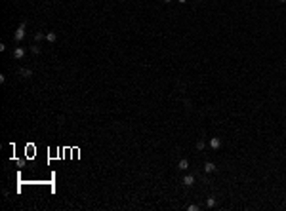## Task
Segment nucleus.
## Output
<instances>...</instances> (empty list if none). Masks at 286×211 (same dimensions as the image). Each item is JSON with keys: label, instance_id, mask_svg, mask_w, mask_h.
<instances>
[{"label": "nucleus", "instance_id": "nucleus-7", "mask_svg": "<svg viewBox=\"0 0 286 211\" xmlns=\"http://www.w3.org/2000/svg\"><path fill=\"white\" fill-rule=\"evenodd\" d=\"M46 40H48V42H55V40H57V34H55L54 31L46 32Z\"/></svg>", "mask_w": 286, "mask_h": 211}, {"label": "nucleus", "instance_id": "nucleus-11", "mask_svg": "<svg viewBox=\"0 0 286 211\" xmlns=\"http://www.w3.org/2000/svg\"><path fill=\"white\" fill-rule=\"evenodd\" d=\"M187 209H189V211H199L200 207H199V205H196V204H191V205H189Z\"/></svg>", "mask_w": 286, "mask_h": 211}, {"label": "nucleus", "instance_id": "nucleus-4", "mask_svg": "<svg viewBox=\"0 0 286 211\" xmlns=\"http://www.w3.org/2000/svg\"><path fill=\"white\" fill-rule=\"evenodd\" d=\"M204 171H206V173H214L216 171V164H214V162H206V164H204Z\"/></svg>", "mask_w": 286, "mask_h": 211}, {"label": "nucleus", "instance_id": "nucleus-3", "mask_svg": "<svg viewBox=\"0 0 286 211\" xmlns=\"http://www.w3.org/2000/svg\"><path fill=\"white\" fill-rule=\"evenodd\" d=\"M14 57H15V59L25 57V48H15V50H14Z\"/></svg>", "mask_w": 286, "mask_h": 211}, {"label": "nucleus", "instance_id": "nucleus-13", "mask_svg": "<svg viewBox=\"0 0 286 211\" xmlns=\"http://www.w3.org/2000/svg\"><path fill=\"white\" fill-rule=\"evenodd\" d=\"M31 51H33V53H40V48L38 46H33V48H31Z\"/></svg>", "mask_w": 286, "mask_h": 211}, {"label": "nucleus", "instance_id": "nucleus-8", "mask_svg": "<svg viewBox=\"0 0 286 211\" xmlns=\"http://www.w3.org/2000/svg\"><path fill=\"white\" fill-rule=\"evenodd\" d=\"M19 74H23L25 78H29V76H33V71H31V68H19Z\"/></svg>", "mask_w": 286, "mask_h": 211}, {"label": "nucleus", "instance_id": "nucleus-6", "mask_svg": "<svg viewBox=\"0 0 286 211\" xmlns=\"http://www.w3.org/2000/svg\"><path fill=\"white\" fill-rule=\"evenodd\" d=\"M178 168L181 169V171H185V169L189 168V160H185V158H181V160L178 162Z\"/></svg>", "mask_w": 286, "mask_h": 211}, {"label": "nucleus", "instance_id": "nucleus-12", "mask_svg": "<svg viewBox=\"0 0 286 211\" xmlns=\"http://www.w3.org/2000/svg\"><path fill=\"white\" fill-rule=\"evenodd\" d=\"M196 148H199V150H202V148H204V141H196Z\"/></svg>", "mask_w": 286, "mask_h": 211}, {"label": "nucleus", "instance_id": "nucleus-10", "mask_svg": "<svg viewBox=\"0 0 286 211\" xmlns=\"http://www.w3.org/2000/svg\"><path fill=\"white\" fill-rule=\"evenodd\" d=\"M42 38H46V36H44L42 32H36V34H34V40H36V42H40Z\"/></svg>", "mask_w": 286, "mask_h": 211}, {"label": "nucleus", "instance_id": "nucleus-15", "mask_svg": "<svg viewBox=\"0 0 286 211\" xmlns=\"http://www.w3.org/2000/svg\"><path fill=\"white\" fill-rule=\"evenodd\" d=\"M168 2H172V0H164V4H168Z\"/></svg>", "mask_w": 286, "mask_h": 211}, {"label": "nucleus", "instance_id": "nucleus-16", "mask_svg": "<svg viewBox=\"0 0 286 211\" xmlns=\"http://www.w3.org/2000/svg\"><path fill=\"white\" fill-rule=\"evenodd\" d=\"M279 2H282V4H284V2H286V0H279Z\"/></svg>", "mask_w": 286, "mask_h": 211}, {"label": "nucleus", "instance_id": "nucleus-2", "mask_svg": "<svg viewBox=\"0 0 286 211\" xmlns=\"http://www.w3.org/2000/svg\"><path fill=\"white\" fill-rule=\"evenodd\" d=\"M181 182H183L185 186H191V185H195V175H185Z\"/></svg>", "mask_w": 286, "mask_h": 211}, {"label": "nucleus", "instance_id": "nucleus-5", "mask_svg": "<svg viewBox=\"0 0 286 211\" xmlns=\"http://www.w3.org/2000/svg\"><path fill=\"white\" fill-rule=\"evenodd\" d=\"M210 147L214 148V150H217V148L221 147V141L217 139V137H212V139H210Z\"/></svg>", "mask_w": 286, "mask_h": 211}, {"label": "nucleus", "instance_id": "nucleus-14", "mask_svg": "<svg viewBox=\"0 0 286 211\" xmlns=\"http://www.w3.org/2000/svg\"><path fill=\"white\" fill-rule=\"evenodd\" d=\"M178 2H179V4H185V2H187V0H178Z\"/></svg>", "mask_w": 286, "mask_h": 211}, {"label": "nucleus", "instance_id": "nucleus-9", "mask_svg": "<svg viewBox=\"0 0 286 211\" xmlns=\"http://www.w3.org/2000/svg\"><path fill=\"white\" fill-rule=\"evenodd\" d=\"M206 207H216V198H208V200H206Z\"/></svg>", "mask_w": 286, "mask_h": 211}, {"label": "nucleus", "instance_id": "nucleus-1", "mask_svg": "<svg viewBox=\"0 0 286 211\" xmlns=\"http://www.w3.org/2000/svg\"><path fill=\"white\" fill-rule=\"evenodd\" d=\"M14 38H15V42H21V40L25 38V23H21V25L17 27V31L14 32Z\"/></svg>", "mask_w": 286, "mask_h": 211}, {"label": "nucleus", "instance_id": "nucleus-17", "mask_svg": "<svg viewBox=\"0 0 286 211\" xmlns=\"http://www.w3.org/2000/svg\"><path fill=\"white\" fill-rule=\"evenodd\" d=\"M196 2H202V0H196Z\"/></svg>", "mask_w": 286, "mask_h": 211}]
</instances>
